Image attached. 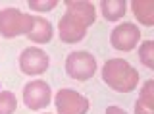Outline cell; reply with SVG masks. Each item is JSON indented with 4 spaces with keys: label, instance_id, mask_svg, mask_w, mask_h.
Listing matches in <instances>:
<instances>
[{
    "label": "cell",
    "instance_id": "10",
    "mask_svg": "<svg viewBox=\"0 0 154 114\" xmlns=\"http://www.w3.org/2000/svg\"><path fill=\"white\" fill-rule=\"evenodd\" d=\"M25 37L31 43H35V45H46V43H50L52 37H54V27H52V23L48 20H45V17L33 16L31 31H29Z\"/></svg>",
    "mask_w": 154,
    "mask_h": 114
},
{
    "label": "cell",
    "instance_id": "15",
    "mask_svg": "<svg viewBox=\"0 0 154 114\" xmlns=\"http://www.w3.org/2000/svg\"><path fill=\"white\" fill-rule=\"evenodd\" d=\"M139 101H141L143 104H146V106L154 108V81H152V79H148V81L143 83L141 95H139Z\"/></svg>",
    "mask_w": 154,
    "mask_h": 114
},
{
    "label": "cell",
    "instance_id": "4",
    "mask_svg": "<svg viewBox=\"0 0 154 114\" xmlns=\"http://www.w3.org/2000/svg\"><path fill=\"white\" fill-rule=\"evenodd\" d=\"M54 104L58 114H87L89 99L77 93L75 89H60L54 95Z\"/></svg>",
    "mask_w": 154,
    "mask_h": 114
},
{
    "label": "cell",
    "instance_id": "11",
    "mask_svg": "<svg viewBox=\"0 0 154 114\" xmlns=\"http://www.w3.org/2000/svg\"><path fill=\"white\" fill-rule=\"evenodd\" d=\"M131 12L139 20V23L150 27L154 25V2L150 0H135L131 2Z\"/></svg>",
    "mask_w": 154,
    "mask_h": 114
},
{
    "label": "cell",
    "instance_id": "7",
    "mask_svg": "<svg viewBox=\"0 0 154 114\" xmlns=\"http://www.w3.org/2000/svg\"><path fill=\"white\" fill-rule=\"evenodd\" d=\"M50 66V58L42 49H25L19 54V70L25 75H41Z\"/></svg>",
    "mask_w": 154,
    "mask_h": 114
},
{
    "label": "cell",
    "instance_id": "8",
    "mask_svg": "<svg viewBox=\"0 0 154 114\" xmlns=\"http://www.w3.org/2000/svg\"><path fill=\"white\" fill-rule=\"evenodd\" d=\"M58 35H60L62 43H67V45H73V43H79L85 39L87 35V27L81 25L79 21L75 20L71 14H64V17H60V23H58Z\"/></svg>",
    "mask_w": 154,
    "mask_h": 114
},
{
    "label": "cell",
    "instance_id": "16",
    "mask_svg": "<svg viewBox=\"0 0 154 114\" xmlns=\"http://www.w3.org/2000/svg\"><path fill=\"white\" fill-rule=\"evenodd\" d=\"M27 4H29V8H31L33 12H37V14L50 12V10H54L58 6L56 0H31V2H27Z\"/></svg>",
    "mask_w": 154,
    "mask_h": 114
},
{
    "label": "cell",
    "instance_id": "6",
    "mask_svg": "<svg viewBox=\"0 0 154 114\" xmlns=\"http://www.w3.org/2000/svg\"><path fill=\"white\" fill-rule=\"evenodd\" d=\"M139 41H141V31L135 23H129V21L116 25L112 35H110V45L116 50H122V52L133 50L139 45Z\"/></svg>",
    "mask_w": 154,
    "mask_h": 114
},
{
    "label": "cell",
    "instance_id": "1",
    "mask_svg": "<svg viewBox=\"0 0 154 114\" xmlns=\"http://www.w3.org/2000/svg\"><path fill=\"white\" fill-rule=\"evenodd\" d=\"M102 79L118 93H131L139 85V72L123 58H110L102 66Z\"/></svg>",
    "mask_w": 154,
    "mask_h": 114
},
{
    "label": "cell",
    "instance_id": "18",
    "mask_svg": "<svg viewBox=\"0 0 154 114\" xmlns=\"http://www.w3.org/2000/svg\"><path fill=\"white\" fill-rule=\"evenodd\" d=\"M106 114H127L123 110V108H119V106H108L106 108Z\"/></svg>",
    "mask_w": 154,
    "mask_h": 114
},
{
    "label": "cell",
    "instance_id": "17",
    "mask_svg": "<svg viewBox=\"0 0 154 114\" xmlns=\"http://www.w3.org/2000/svg\"><path fill=\"white\" fill-rule=\"evenodd\" d=\"M135 114H154V108L143 104L141 101H137V103H135Z\"/></svg>",
    "mask_w": 154,
    "mask_h": 114
},
{
    "label": "cell",
    "instance_id": "2",
    "mask_svg": "<svg viewBox=\"0 0 154 114\" xmlns=\"http://www.w3.org/2000/svg\"><path fill=\"white\" fill-rule=\"evenodd\" d=\"M33 25V16L17 10V8H4L0 10V35L4 39L27 35Z\"/></svg>",
    "mask_w": 154,
    "mask_h": 114
},
{
    "label": "cell",
    "instance_id": "19",
    "mask_svg": "<svg viewBox=\"0 0 154 114\" xmlns=\"http://www.w3.org/2000/svg\"><path fill=\"white\" fill-rule=\"evenodd\" d=\"M46 114H48V112H46Z\"/></svg>",
    "mask_w": 154,
    "mask_h": 114
},
{
    "label": "cell",
    "instance_id": "14",
    "mask_svg": "<svg viewBox=\"0 0 154 114\" xmlns=\"http://www.w3.org/2000/svg\"><path fill=\"white\" fill-rule=\"evenodd\" d=\"M17 110V99L12 91H0V114H14Z\"/></svg>",
    "mask_w": 154,
    "mask_h": 114
},
{
    "label": "cell",
    "instance_id": "9",
    "mask_svg": "<svg viewBox=\"0 0 154 114\" xmlns=\"http://www.w3.org/2000/svg\"><path fill=\"white\" fill-rule=\"evenodd\" d=\"M66 12L71 14L81 25H85L89 29L96 20L94 6L91 2H83V0H67L66 2Z\"/></svg>",
    "mask_w": 154,
    "mask_h": 114
},
{
    "label": "cell",
    "instance_id": "12",
    "mask_svg": "<svg viewBox=\"0 0 154 114\" xmlns=\"http://www.w3.org/2000/svg\"><path fill=\"white\" fill-rule=\"evenodd\" d=\"M100 12L106 21H119L127 12V4L123 0H104L100 2Z\"/></svg>",
    "mask_w": 154,
    "mask_h": 114
},
{
    "label": "cell",
    "instance_id": "5",
    "mask_svg": "<svg viewBox=\"0 0 154 114\" xmlns=\"http://www.w3.org/2000/svg\"><path fill=\"white\" fill-rule=\"evenodd\" d=\"M52 101V89L42 79H33L23 87V103L29 110H42Z\"/></svg>",
    "mask_w": 154,
    "mask_h": 114
},
{
    "label": "cell",
    "instance_id": "3",
    "mask_svg": "<svg viewBox=\"0 0 154 114\" xmlns=\"http://www.w3.org/2000/svg\"><path fill=\"white\" fill-rule=\"evenodd\" d=\"M96 72V60L87 50H75L66 58V74L75 81H87Z\"/></svg>",
    "mask_w": 154,
    "mask_h": 114
},
{
    "label": "cell",
    "instance_id": "13",
    "mask_svg": "<svg viewBox=\"0 0 154 114\" xmlns=\"http://www.w3.org/2000/svg\"><path fill=\"white\" fill-rule=\"evenodd\" d=\"M139 60L148 70H154V41H143L139 46Z\"/></svg>",
    "mask_w": 154,
    "mask_h": 114
}]
</instances>
